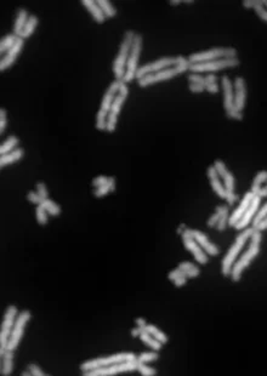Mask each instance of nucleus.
Masks as SVG:
<instances>
[{
    "instance_id": "1",
    "label": "nucleus",
    "mask_w": 267,
    "mask_h": 376,
    "mask_svg": "<svg viewBox=\"0 0 267 376\" xmlns=\"http://www.w3.org/2000/svg\"><path fill=\"white\" fill-rule=\"evenodd\" d=\"M263 233L260 231L255 230L254 233L251 234L250 239L248 243V249L238 257V260L236 261V264L232 267L231 274H230V278L233 283H238L242 279L244 271L253 264L254 260L260 255L261 251V243H263Z\"/></svg>"
},
{
    "instance_id": "2",
    "label": "nucleus",
    "mask_w": 267,
    "mask_h": 376,
    "mask_svg": "<svg viewBox=\"0 0 267 376\" xmlns=\"http://www.w3.org/2000/svg\"><path fill=\"white\" fill-rule=\"evenodd\" d=\"M255 228L253 226H249L246 230L239 231L238 235L236 237L234 242L232 243V245L230 247V249L227 250L226 255L222 257L221 261V274L224 277H230L232 271V267L236 264V261L238 260V257L241 256L242 250L244 249V247L247 245V243H249L251 234L254 233Z\"/></svg>"
},
{
    "instance_id": "3",
    "label": "nucleus",
    "mask_w": 267,
    "mask_h": 376,
    "mask_svg": "<svg viewBox=\"0 0 267 376\" xmlns=\"http://www.w3.org/2000/svg\"><path fill=\"white\" fill-rule=\"evenodd\" d=\"M186 72H190V62H188V58L182 55H178V65L174 66V67L160 71V72L158 73H154V74L146 75V77L137 80V84H139L140 88L144 89V88H148L151 87V85H156L159 84V83L166 82V80L174 79V78H176L178 75L183 74V73Z\"/></svg>"
},
{
    "instance_id": "4",
    "label": "nucleus",
    "mask_w": 267,
    "mask_h": 376,
    "mask_svg": "<svg viewBox=\"0 0 267 376\" xmlns=\"http://www.w3.org/2000/svg\"><path fill=\"white\" fill-rule=\"evenodd\" d=\"M135 36H136V32H134L133 29H128L124 33L122 43L119 45L118 54H117L113 65H112V71H113L116 80H123L124 75H125L126 65H128L129 55H130L131 48H133Z\"/></svg>"
},
{
    "instance_id": "5",
    "label": "nucleus",
    "mask_w": 267,
    "mask_h": 376,
    "mask_svg": "<svg viewBox=\"0 0 267 376\" xmlns=\"http://www.w3.org/2000/svg\"><path fill=\"white\" fill-rule=\"evenodd\" d=\"M234 57H238V50L236 48H233V46H216V48H212L209 50L191 54L187 58L190 65H196V63L212 62V61L221 60V58Z\"/></svg>"
},
{
    "instance_id": "6",
    "label": "nucleus",
    "mask_w": 267,
    "mask_h": 376,
    "mask_svg": "<svg viewBox=\"0 0 267 376\" xmlns=\"http://www.w3.org/2000/svg\"><path fill=\"white\" fill-rule=\"evenodd\" d=\"M220 85H221L222 96H224V108L225 114L227 118L237 122H242L244 118L243 113L238 112L234 105V91H233V82L227 74H224L220 79Z\"/></svg>"
},
{
    "instance_id": "7",
    "label": "nucleus",
    "mask_w": 267,
    "mask_h": 376,
    "mask_svg": "<svg viewBox=\"0 0 267 376\" xmlns=\"http://www.w3.org/2000/svg\"><path fill=\"white\" fill-rule=\"evenodd\" d=\"M214 168L219 173L222 182H224L225 189H226V203L229 206H233L238 201V196L236 193V178L233 174L227 168L226 163L222 159H215Z\"/></svg>"
},
{
    "instance_id": "8",
    "label": "nucleus",
    "mask_w": 267,
    "mask_h": 376,
    "mask_svg": "<svg viewBox=\"0 0 267 376\" xmlns=\"http://www.w3.org/2000/svg\"><path fill=\"white\" fill-rule=\"evenodd\" d=\"M137 356L133 352H122V353H114L112 356H107V357H99L94 358V359L85 360L80 364V370L83 373L90 372V370L99 369V368L109 367V365L118 364V363L128 362V360L136 359Z\"/></svg>"
},
{
    "instance_id": "9",
    "label": "nucleus",
    "mask_w": 267,
    "mask_h": 376,
    "mask_svg": "<svg viewBox=\"0 0 267 376\" xmlns=\"http://www.w3.org/2000/svg\"><path fill=\"white\" fill-rule=\"evenodd\" d=\"M129 94H130V90H129L128 84L124 80H122L119 92L117 95L116 100L112 103L111 110L108 113V119H107V132H109V134H113L116 131L117 124H118V118L121 115L122 109H123L124 103L128 100Z\"/></svg>"
},
{
    "instance_id": "10",
    "label": "nucleus",
    "mask_w": 267,
    "mask_h": 376,
    "mask_svg": "<svg viewBox=\"0 0 267 376\" xmlns=\"http://www.w3.org/2000/svg\"><path fill=\"white\" fill-rule=\"evenodd\" d=\"M142 48H143V36L141 33H136L133 43V48H131L130 55H129L125 75L123 78V80L126 84L136 79L137 71L140 68V58H141Z\"/></svg>"
},
{
    "instance_id": "11",
    "label": "nucleus",
    "mask_w": 267,
    "mask_h": 376,
    "mask_svg": "<svg viewBox=\"0 0 267 376\" xmlns=\"http://www.w3.org/2000/svg\"><path fill=\"white\" fill-rule=\"evenodd\" d=\"M241 65V61L238 57L234 58H221V60L212 61V62L204 63H196V65H190V72L200 73V74H208V73H216L221 71L232 70Z\"/></svg>"
},
{
    "instance_id": "12",
    "label": "nucleus",
    "mask_w": 267,
    "mask_h": 376,
    "mask_svg": "<svg viewBox=\"0 0 267 376\" xmlns=\"http://www.w3.org/2000/svg\"><path fill=\"white\" fill-rule=\"evenodd\" d=\"M18 314V308H17L15 304H9V306H7L6 311H5L4 313L1 328H0V357L4 356V353L6 352L10 336H11L15 322H16Z\"/></svg>"
},
{
    "instance_id": "13",
    "label": "nucleus",
    "mask_w": 267,
    "mask_h": 376,
    "mask_svg": "<svg viewBox=\"0 0 267 376\" xmlns=\"http://www.w3.org/2000/svg\"><path fill=\"white\" fill-rule=\"evenodd\" d=\"M178 63V56H164V57L154 60L152 62L146 63V65L140 66L139 71H137L136 79H141V78L146 77V75L154 74L160 71L166 70V68L174 67Z\"/></svg>"
},
{
    "instance_id": "14",
    "label": "nucleus",
    "mask_w": 267,
    "mask_h": 376,
    "mask_svg": "<svg viewBox=\"0 0 267 376\" xmlns=\"http://www.w3.org/2000/svg\"><path fill=\"white\" fill-rule=\"evenodd\" d=\"M139 367V359H131L128 362L118 363V364L109 365V367L99 368V369L90 370V372L83 373L85 376H116L122 373H129L137 370Z\"/></svg>"
},
{
    "instance_id": "15",
    "label": "nucleus",
    "mask_w": 267,
    "mask_h": 376,
    "mask_svg": "<svg viewBox=\"0 0 267 376\" xmlns=\"http://www.w3.org/2000/svg\"><path fill=\"white\" fill-rule=\"evenodd\" d=\"M32 319V312L29 309H24V311L19 312L18 317H17L16 322H15L14 329H12L11 336H10L9 345H7V350L16 351L18 347L19 342H21L22 338L24 335V328L28 324V322Z\"/></svg>"
},
{
    "instance_id": "16",
    "label": "nucleus",
    "mask_w": 267,
    "mask_h": 376,
    "mask_svg": "<svg viewBox=\"0 0 267 376\" xmlns=\"http://www.w3.org/2000/svg\"><path fill=\"white\" fill-rule=\"evenodd\" d=\"M181 240H182L185 249L187 250L190 254H192L196 262H198V264L202 265V266L209 264V255L202 249V247H200V245L196 242L195 238L191 235L190 228H187V230L181 234Z\"/></svg>"
},
{
    "instance_id": "17",
    "label": "nucleus",
    "mask_w": 267,
    "mask_h": 376,
    "mask_svg": "<svg viewBox=\"0 0 267 376\" xmlns=\"http://www.w3.org/2000/svg\"><path fill=\"white\" fill-rule=\"evenodd\" d=\"M233 91H234V105L238 112L243 113L247 105V97H248V87L244 77L237 75L233 80Z\"/></svg>"
},
{
    "instance_id": "18",
    "label": "nucleus",
    "mask_w": 267,
    "mask_h": 376,
    "mask_svg": "<svg viewBox=\"0 0 267 376\" xmlns=\"http://www.w3.org/2000/svg\"><path fill=\"white\" fill-rule=\"evenodd\" d=\"M190 233L191 235L195 238L196 242L202 247V249L204 250L209 256L212 257L219 256L220 254L219 247H217L215 243H213L204 232H202V231L199 230H195V228H190Z\"/></svg>"
},
{
    "instance_id": "19",
    "label": "nucleus",
    "mask_w": 267,
    "mask_h": 376,
    "mask_svg": "<svg viewBox=\"0 0 267 376\" xmlns=\"http://www.w3.org/2000/svg\"><path fill=\"white\" fill-rule=\"evenodd\" d=\"M261 200H263V199H261L259 196L254 197L253 201H251L250 205H249L248 210L246 211V214L243 215V217H242L241 220H239L238 222L236 223V226L233 227L234 230L243 231V230H246L247 227H249V226L253 225L254 217H255L256 213H258L259 208H260V205H261Z\"/></svg>"
},
{
    "instance_id": "20",
    "label": "nucleus",
    "mask_w": 267,
    "mask_h": 376,
    "mask_svg": "<svg viewBox=\"0 0 267 376\" xmlns=\"http://www.w3.org/2000/svg\"><path fill=\"white\" fill-rule=\"evenodd\" d=\"M23 48H24V40L23 39L18 38L17 39L16 44L14 45V48H12L11 50L7 51V53L5 54L4 57L1 58V61H0V72H5V71L10 70V68L16 63L17 58H18L19 54L22 53Z\"/></svg>"
},
{
    "instance_id": "21",
    "label": "nucleus",
    "mask_w": 267,
    "mask_h": 376,
    "mask_svg": "<svg viewBox=\"0 0 267 376\" xmlns=\"http://www.w3.org/2000/svg\"><path fill=\"white\" fill-rule=\"evenodd\" d=\"M254 197H255V194L250 191L247 192V193L244 194L243 198H242L241 201H239L238 206L232 211V214H230V227H234L236 223L243 217V215L246 214V211L248 210L250 203L253 201Z\"/></svg>"
},
{
    "instance_id": "22",
    "label": "nucleus",
    "mask_w": 267,
    "mask_h": 376,
    "mask_svg": "<svg viewBox=\"0 0 267 376\" xmlns=\"http://www.w3.org/2000/svg\"><path fill=\"white\" fill-rule=\"evenodd\" d=\"M207 176L209 179L210 186H212L214 193L219 197L220 199H226V189H225L224 182H222L221 178H220L219 173L216 171V169L214 168V165H210L207 169Z\"/></svg>"
},
{
    "instance_id": "23",
    "label": "nucleus",
    "mask_w": 267,
    "mask_h": 376,
    "mask_svg": "<svg viewBox=\"0 0 267 376\" xmlns=\"http://www.w3.org/2000/svg\"><path fill=\"white\" fill-rule=\"evenodd\" d=\"M121 83H122V80L114 79L113 82L109 84L108 89L106 90L104 97H102L101 106H100V108H101V109L106 110V112L109 113V110H111V107H112V103H113V101L116 100L117 95H118V92H119Z\"/></svg>"
},
{
    "instance_id": "24",
    "label": "nucleus",
    "mask_w": 267,
    "mask_h": 376,
    "mask_svg": "<svg viewBox=\"0 0 267 376\" xmlns=\"http://www.w3.org/2000/svg\"><path fill=\"white\" fill-rule=\"evenodd\" d=\"M82 4L89 11L94 21L99 24H104L106 22V16L102 12L101 7L97 4V0H82Z\"/></svg>"
},
{
    "instance_id": "25",
    "label": "nucleus",
    "mask_w": 267,
    "mask_h": 376,
    "mask_svg": "<svg viewBox=\"0 0 267 376\" xmlns=\"http://www.w3.org/2000/svg\"><path fill=\"white\" fill-rule=\"evenodd\" d=\"M215 210H217L220 213V218L217 226L215 227V230L217 232L222 233L230 227V208L227 204H222V205H217L215 208Z\"/></svg>"
},
{
    "instance_id": "26",
    "label": "nucleus",
    "mask_w": 267,
    "mask_h": 376,
    "mask_svg": "<svg viewBox=\"0 0 267 376\" xmlns=\"http://www.w3.org/2000/svg\"><path fill=\"white\" fill-rule=\"evenodd\" d=\"M23 157H24V149L19 148V147L15 149V151L10 152V153L4 154V156H0V168L4 169L5 166L12 165V164L21 161Z\"/></svg>"
},
{
    "instance_id": "27",
    "label": "nucleus",
    "mask_w": 267,
    "mask_h": 376,
    "mask_svg": "<svg viewBox=\"0 0 267 376\" xmlns=\"http://www.w3.org/2000/svg\"><path fill=\"white\" fill-rule=\"evenodd\" d=\"M15 368V351L6 350L4 356H1V375L9 376L12 374Z\"/></svg>"
},
{
    "instance_id": "28",
    "label": "nucleus",
    "mask_w": 267,
    "mask_h": 376,
    "mask_svg": "<svg viewBox=\"0 0 267 376\" xmlns=\"http://www.w3.org/2000/svg\"><path fill=\"white\" fill-rule=\"evenodd\" d=\"M29 16H31V15H29L28 11H27L26 9H23V7H21V9L17 10V14H16V17H15V23H14V34L15 36H18L19 34L22 33V31H23L27 21H28Z\"/></svg>"
},
{
    "instance_id": "29",
    "label": "nucleus",
    "mask_w": 267,
    "mask_h": 376,
    "mask_svg": "<svg viewBox=\"0 0 267 376\" xmlns=\"http://www.w3.org/2000/svg\"><path fill=\"white\" fill-rule=\"evenodd\" d=\"M38 24H39L38 16H36V15H34V14H32L31 16H29L28 21H27L26 26H24L23 31H22V33L18 36V38L23 39V40H26V39L31 38V36L34 34V32H36V27H38Z\"/></svg>"
},
{
    "instance_id": "30",
    "label": "nucleus",
    "mask_w": 267,
    "mask_h": 376,
    "mask_svg": "<svg viewBox=\"0 0 267 376\" xmlns=\"http://www.w3.org/2000/svg\"><path fill=\"white\" fill-rule=\"evenodd\" d=\"M178 269H180L188 279H195L200 276V269L197 266V265L193 264V262H190V261L181 262V264L178 265Z\"/></svg>"
},
{
    "instance_id": "31",
    "label": "nucleus",
    "mask_w": 267,
    "mask_h": 376,
    "mask_svg": "<svg viewBox=\"0 0 267 376\" xmlns=\"http://www.w3.org/2000/svg\"><path fill=\"white\" fill-rule=\"evenodd\" d=\"M116 188H117L116 178H114V176H112V178L109 179V182L107 183V185L100 186V187L95 188L92 193H94V196L96 197V198L101 199V198H104V197H106L107 194L116 192Z\"/></svg>"
},
{
    "instance_id": "32",
    "label": "nucleus",
    "mask_w": 267,
    "mask_h": 376,
    "mask_svg": "<svg viewBox=\"0 0 267 376\" xmlns=\"http://www.w3.org/2000/svg\"><path fill=\"white\" fill-rule=\"evenodd\" d=\"M140 340L142 341V342L144 343V345L147 346V347L149 348V350H153V351H160L161 348H163V343L160 342V341L157 340L156 338H153V336L151 335V334L146 333V331H142V334L140 335Z\"/></svg>"
},
{
    "instance_id": "33",
    "label": "nucleus",
    "mask_w": 267,
    "mask_h": 376,
    "mask_svg": "<svg viewBox=\"0 0 267 376\" xmlns=\"http://www.w3.org/2000/svg\"><path fill=\"white\" fill-rule=\"evenodd\" d=\"M19 144V139L15 135H11V136L7 137L4 142L0 146V156H4V154L10 153V152L15 151L16 148H18Z\"/></svg>"
},
{
    "instance_id": "34",
    "label": "nucleus",
    "mask_w": 267,
    "mask_h": 376,
    "mask_svg": "<svg viewBox=\"0 0 267 376\" xmlns=\"http://www.w3.org/2000/svg\"><path fill=\"white\" fill-rule=\"evenodd\" d=\"M143 330L146 331V333L151 334V335L153 336V338H156L157 340L160 341V342L163 343V345H165V343L169 342L168 335H166V334L164 333L163 330H160V329H159L158 326L153 325V324H147V325L144 326Z\"/></svg>"
},
{
    "instance_id": "35",
    "label": "nucleus",
    "mask_w": 267,
    "mask_h": 376,
    "mask_svg": "<svg viewBox=\"0 0 267 376\" xmlns=\"http://www.w3.org/2000/svg\"><path fill=\"white\" fill-rule=\"evenodd\" d=\"M267 182V170H260L253 179V182H251L250 192H253L254 194H258V192L260 191V188Z\"/></svg>"
},
{
    "instance_id": "36",
    "label": "nucleus",
    "mask_w": 267,
    "mask_h": 376,
    "mask_svg": "<svg viewBox=\"0 0 267 376\" xmlns=\"http://www.w3.org/2000/svg\"><path fill=\"white\" fill-rule=\"evenodd\" d=\"M17 39H18V36H15L14 33L6 34L5 36H2L1 40H0V54L5 55L7 51L11 50L15 44H16Z\"/></svg>"
},
{
    "instance_id": "37",
    "label": "nucleus",
    "mask_w": 267,
    "mask_h": 376,
    "mask_svg": "<svg viewBox=\"0 0 267 376\" xmlns=\"http://www.w3.org/2000/svg\"><path fill=\"white\" fill-rule=\"evenodd\" d=\"M97 4L101 7L106 18H114L118 15V10L109 0H97Z\"/></svg>"
},
{
    "instance_id": "38",
    "label": "nucleus",
    "mask_w": 267,
    "mask_h": 376,
    "mask_svg": "<svg viewBox=\"0 0 267 376\" xmlns=\"http://www.w3.org/2000/svg\"><path fill=\"white\" fill-rule=\"evenodd\" d=\"M107 119H108V112L100 108L96 113V122H95V126L99 131H107Z\"/></svg>"
},
{
    "instance_id": "39",
    "label": "nucleus",
    "mask_w": 267,
    "mask_h": 376,
    "mask_svg": "<svg viewBox=\"0 0 267 376\" xmlns=\"http://www.w3.org/2000/svg\"><path fill=\"white\" fill-rule=\"evenodd\" d=\"M40 205H43L44 208L46 209V211L49 213V215L51 216H58L61 214V211H62L61 210V206L50 198L44 199L43 203H41Z\"/></svg>"
},
{
    "instance_id": "40",
    "label": "nucleus",
    "mask_w": 267,
    "mask_h": 376,
    "mask_svg": "<svg viewBox=\"0 0 267 376\" xmlns=\"http://www.w3.org/2000/svg\"><path fill=\"white\" fill-rule=\"evenodd\" d=\"M137 359L142 363H146V364L157 362V360L159 359V352L158 351H153V350L146 351V352L140 353V355L137 356Z\"/></svg>"
},
{
    "instance_id": "41",
    "label": "nucleus",
    "mask_w": 267,
    "mask_h": 376,
    "mask_svg": "<svg viewBox=\"0 0 267 376\" xmlns=\"http://www.w3.org/2000/svg\"><path fill=\"white\" fill-rule=\"evenodd\" d=\"M36 222L40 226H46L49 222V213L43 205H36Z\"/></svg>"
},
{
    "instance_id": "42",
    "label": "nucleus",
    "mask_w": 267,
    "mask_h": 376,
    "mask_svg": "<svg viewBox=\"0 0 267 376\" xmlns=\"http://www.w3.org/2000/svg\"><path fill=\"white\" fill-rule=\"evenodd\" d=\"M137 372H139L142 376H156L157 375L156 368H152L151 365L146 364V363L140 362V360H139V367H137Z\"/></svg>"
},
{
    "instance_id": "43",
    "label": "nucleus",
    "mask_w": 267,
    "mask_h": 376,
    "mask_svg": "<svg viewBox=\"0 0 267 376\" xmlns=\"http://www.w3.org/2000/svg\"><path fill=\"white\" fill-rule=\"evenodd\" d=\"M267 217V201L265 204H261L260 208H259L258 213H256L255 217H254V221H253V227H256V226L259 225V223L261 222V221L264 220V218Z\"/></svg>"
},
{
    "instance_id": "44",
    "label": "nucleus",
    "mask_w": 267,
    "mask_h": 376,
    "mask_svg": "<svg viewBox=\"0 0 267 376\" xmlns=\"http://www.w3.org/2000/svg\"><path fill=\"white\" fill-rule=\"evenodd\" d=\"M187 80L192 84H200V85H207V80H205V75L200 74V73H192L190 72L187 74Z\"/></svg>"
},
{
    "instance_id": "45",
    "label": "nucleus",
    "mask_w": 267,
    "mask_h": 376,
    "mask_svg": "<svg viewBox=\"0 0 267 376\" xmlns=\"http://www.w3.org/2000/svg\"><path fill=\"white\" fill-rule=\"evenodd\" d=\"M254 12H255V15L261 19V21H264L265 23H267V9L265 7V2H264V0H260V2H259V4L256 5L255 9H254Z\"/></svg>"
},
{
    "instance_id": "46",
    "label": "nucleus",
    "mask_w": 267,
    "mask_h": 376,
    "mask_svg": "<svg viewBox=\"0 0 267 376\" xmlns=\"http://www.w3.org/2000/svg\"><path fill=\"white\" fill-rule=\"evenodd\" d=\"M27 200L29 201V203L34 204V205H40L41 203H43L44 199L41 198L40 196H39L38 193H36V191H29L28 193H27Z\"/></svg>"
},
{
    "instance_id": "47",
    "label": "nucleus",
    "mask_w": 267,
    "mask_h": 376,
    "mask_svg": "<svg viewBox=\"0 0 267 376\" xmlns=\"http://www.w3.org/2000/svg\"><path fill=\"white\" fill-rule=\"evenodd\" d=\"M27 369L31 372L32 376H45L46 373H44V370L41 369L40 367H39L36 363H29L28 367H27Z\"/></svg>"
},
{
    "instance_id": "48",
    "label": "nucleus",
    "mask_w": 267,
    "mask_h": 376,
    "mask_svg": "<svg viewBox=\"0 0 267 376\" xmlns=\"http://www.w3.org/2000/svg\"><path fill=\"white\" fill-rule=\"evenodd\" d=\"M109 179H111V178H108V176H105V175L96 176V178H95L94 180H92L91 186L94 188H97V187H100V186L107 185V183L109 182Z\"/></svg>"
},
{
    "instance_id": "49",
    "label": "nucleus",
    "mask_w": 267,
    "mask_h": 376,
    "mask_svg": "<svg viewBox=\"0 0 267 376\" xmlns=\"http://www.w3.org/2000/svg\"><path fill=\"white\" fill-rule=\"evenodd\" d=\"M7 127V114H6V109L5 108H1L0 109V134H4L5 130Z\"/></svg>"
},
{
    "instance_id": "50",
    "label": "nucleus",
    "mask_w": 267,
    "mask_h": 376,
    "mask_svg": "<svg viewBox=\"0 0 267 376\" xmlns=\"http://www.w3.org/2000/svg\"><path fill=\"white\" fill-rule=\"evenodd\" d=\"M36 193H38L39 196H40L43 199H48L49 198L48 187H46V185L44 182H36Z\"/></svg>"
},
{
    "instance_id": "51",
    "label": "nucleus",
    "mask_w": 267,
    "mask_h": 376,
    "mask_svg": "<svg viewBox=\"0 0 267 376\" xmlns=\"http://www.w3.org/2000/svg\"><path fill=\"white\" fill-rule=\"evenodd\" d=\"M219 218H220V213L217 210H215L214 213L210 215V217L208 218L207 221V226L209 228H215L217 226V222H219Z\"/></svg>"
},
{
    "instance_id": "52",
    "label": "nucleus",
    "mask_w": 267,
    "mask_h": 376,
    "mask_svg": "<svg viewBox=\"0 0 267 376\" xmlns=\"http://www.w3.org/2000/svg\"><path fill=\"white\" fill-rule=\"evenodd\" d=\"M220 90H221V85L219 83H209V84L205 85V91H208L209 94H219Z\"/></svg>"
},
{
    "instance_id": "53",
    "label": "nucleus",
    "mask_w": 267,
    "mask_h": 376,
    "mask_svg": "<svg viewBox=\"0 0 267 376\" xmlns=\"http://www.w3.org/2000/svg\"><path fill=\"white\" fill-rule=\"evenodd\" d=\"M188 90H190L192 94H202V92L205 91V87L200 84H192V83H188Z\"/></svg>"
},
{
    "instance_id": "54",
    "label": "nucleus",
    "mask_w": 267,
    "mask_h": 376,
    "mask_svg": "<svg viewBox=\"0 0 267 376\" xmlns=\"http://www.w3.org/2000/svg\"><path fill=\"white\" fill-rule=\"evenodd\" d=\"M259 2H260V0H243V1H242V5H243L244 9L254 10Z\"/></svg>"
},
{
    "instance_id": "55",
    "label": "nucleus",
    "mask_w": 267,
    "mask_h": 376,
    "mask_svg": "<svg viewBox=\"0 0 267 376\" xmlns=\"http://www.w3.org/2000/svg\"><path fill=\"white\" fill-rule=\"evenodd\" d=\"M205 75V80H207V84L209 83H217L219 82V77H217L216 73H208Z\"/></svg>"
},
{
    "instance_id": "56",
    "label": "nucleus",
    "mask_w": 267,
    "mask_h": 376,
    "mask_svg": "<svg viewBox=\"0 0 267 376\" xmlns=\"http://www.w3.org/2000/svg\"><path fill=\"white\" fill-rule=\"evenodd\" d=\"M187 282H188V278H186V277H180V278L175 279L173 283L174 285H175V287H182L187 284Z\"/></svg>"
},
{
    "instance_id": "57",
    "label": "nucleus",
    "mask_w": 267,
    "mask_h": 376,
    "mask_svg": "<svg viewBox=\"0 0 267 376\" xmlns=\"http://www.w3.org/2000/svg\"><path fill=\"white\" fill-rule=\"evenodd\" d=\"M254 228H255V230H258V231H260V232H265V231H267V217L264 218V220L261 221V222L259 223V225L256 226V227H254Z\"/></svg>"
},
{
    "instance_id": "58",
    "label": "nucleus",
    "mask_w": 267,
    "mask_h": 376,
    "mask_svg": "<svg viewBox=\"0 0 267 376\" xmlns=\"http://www.w3.org/2000/svg\"><path fill=\"white\" fill-rule=\"evenodd\" d=\"M135 324H136V326H140V328L144 329V326L147 325V321L144 318H141V317H139V318L135 319Z\"/></svg>"
},
{
    "instance_id": "59",
    "label": "nucleus",
    "mask_w": 267,
    "mask_h": 376,
    "mask_svg": "<svg viewBox=\"0 0 267 376\" xmlns=\"http://www.w3.org/2000/svg\"><path fill=\"white\" fill-rule=\"evenodd\" d=\"M142 331H143V329L140 328V326H135L134 329H131L130 334H131V336H133V338H140V335H141V334H142Z\"/></svg>"
},
{
    "instance_id": "60",
    "label": "nucleus",
    "mask_w": 267,
    "mask_h": 376,
    "mask_svg": "<svg viewBox=\"0 0 267 376\" xmlns=\"http://www.w3.org/2000/svg\"><path fill=\"white\" fill-rule=\"evenodd\" d=\"M256 196L260 197L261 199H263V198H267V182L265 183V185L263 186V187L260 188V191L258 192V194H256Z\"/></svg>"
},
{
    "instance_id": "61",
    "label": "nucleus",
    "mask_w": 267,
    "mask_h": 376,
    "mask_svg": "<svg viewBox=\"0 0 267 376\" xmlns=\"http://www.w3.org/2000/svg\"><path fill=\"white\" fill-rule=\"evenodd\" d=\"M187 228H188V227H186V225H183V223H182V225H180V226H178V231H176V233H178V234L181 237V234H182V233L185 232V231L187 230Z\"/></svg>"
},
{
    "instance_id": "62",
    "label": "nucleus",
    "mask_w": 267,
    "mask_h": 376,
    "mask_svg": "<svg viewBox=\"0 0 267 376\" xmlns=\"http://www.w3.org/2000/svg\"><path fill=\"white\" fill-rule=\"evenodd\" d=\"M180 4H182V0H170V1H169L170 6H178V5Z\"/></svg>"
},
{
    "instance_id": "63",
    "label": "nucleus",
    "mask_w": 267,
    "mask_h": 376,
    "mask_svg": "<svg viewBox=\"0 0 267 376\" xmlns=\"http://www.w3.org/2000/svg\"><path fill=\"white\" fill-rule=\"evenodd\" d=\"M182 2H186V4L191 5V4H193L195 1H193V0H191V1H188V0H182Z\"/></svg>"
},
{
    "instance_id": "64",
    "label": "nucleus",
    "mask_w": 267,
    "mask_h": 376,
    "mask_svg": "<svg viewBox=\"0 0 267 376\" xmlns=\"http://www.w3.org/2000/svg\"><path fill=\"white\" fill-rule=\"evenodd\" d=\"M264 2H265V7L267 9V0H264Z\"/></svg>"
}]
</instances>
